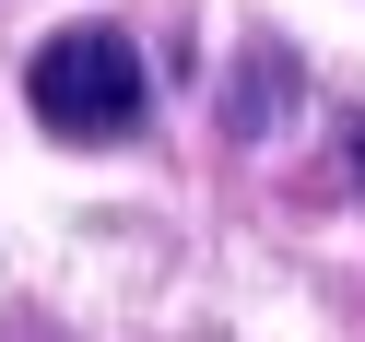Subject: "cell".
Instances as JSON below:
<instances>
[{"mask_svg":"<svg viewBox=\"0 0 365 342\" xmlns=\"http://www.w3.org/2000/svg\"><path fill=\"white\" fill-rule=\"evenodd\" d=\"M24 95H36V119H48L59 142H130L153 83H142V48H130L118 24H59L48 48H36Z\"/></svg>","mask_w":365,"mask_h":342,"instance_id":"obj_1","label":"cell"}]
</instances>
